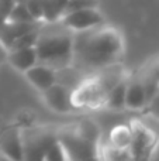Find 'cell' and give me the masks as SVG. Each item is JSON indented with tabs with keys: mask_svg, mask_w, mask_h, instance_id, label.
I'll return each mask as SVG.
<instances>
[{
	"mask_svg": "<svg viewBox=\"0 0 159 161\" xmlns=\"http://www.w3.org/2000/svg\"><path fill=\"white\" fill-rule=\"evenodd\" d=\"M25 6H27L28 11H30V14L34 17V20H37V21H44L42 20V6L41 3H39V0H25Z\"/></svg>",
	"mask_w": 159,
	"mask_h": 161,
	"instance_id": "603a6c76",
	"label": "cell"
},
{
	"mask_svg": "<svg viewBox=\"0 0 159 161\" xmlns=\"http://www.w3.org/2000/svg\"><path fill=\"white\" fill-rule=\"evenodd\" d=\"M42 93H44L45 102L48 103V106L55 112L69 113L78 108L73 102V92L56 82L51 85L48 89H45Z\"/></svg>",
	"mask_w": 159,
	"mask_h": 161,
	"instance_id": "8992f818",
	"label": "cell"
},
{
	"mask_svg": "<svg viewBox=\"0 0 159 161\" xmlns=\"http://www.w3.org/2000/svg\"><path fill=\"white\" fill-rule=\"evenodd\" d=\"M14 4L16 0H0V25L7 21V17Z\"/></svg>",
	"mask_w": 159,
	"mask_h": 161,
	"instance_id": "d4e9b609",
	"label": "cell"
},
{
	"mask_svg": "<svg viewBox=\"0 0 159 161\" xmlns=\"http://www.w3.org/2000/svg\"><path fill=\"white\" fill-rule=\"evenodd\" d=\"M24 74L27 79L41 92H44L45 89H48L51 85L55 83V71L52 68L47 67V65L35 64L30 69L25 71Z\"/></svg>",
	"mask_w": 159,
	"mask_h": 161,
	"instance_id": "8fae6325",
	"label": "cell"
},
{
	"mask_svg": "<svg viewBox=\"0 0 159 161\" xmlns=\"http://www.w3.org/2000/svg\"><path fill=\"white\" fill-rule=\"evenodd\" d=\"M58 129L52 126H34L20 130L23 143V160H44L48 150L55 143H58Z\"/></svg>",
	"mask_w": 159,
	"mask_h": 161,
	"instance_id": "3957f363",
	"label": "cell"
},
{
	"mask_svg": "<svg viewBox=\"0 0 159 161\" xmlns=\"http://www.w3.org/2000/svg\"><path fill=\"white\" fill-rule=\"evenodd\" d=\"M0 151L6 158L23 160L21 133L17 127H8L0 134Z\"/></svg>",
	"mask_w": 159,
	"mask_h": 161,
	"instance_id": "ba28073f",
	"label": "cell"
},
{
	"mask_svg": "<svg viewBox=\"0 0 159 161\" xmlns=\"http://www.w3.org/2000/svg\"><path fill=\"white\" fill-rule=\"evenodd\" d=\"M7 21L11 23H31V21H37L34 20V17L30 14L27 6L24 2H16V4L13 6L10 14L7 17Z\"/></svg>",
	"mask_w": 159,
	"mask_h": 161,
	"instance_id": "e0dca14e",
	"label": "cell"
},
{
	"mask_svg": "<svg viewBox=\"0 0 159 161\" xmlns=\"http://www.w3.org/2000/svg\"><path fill=\"white\" fill-rule=\"evenodd\" d=\"M130 142H131V130L126 126H117L111 133V144L114 147L120 148H128Z\"/></svg>",
	"mask_w": 159,
	"mask_h": 161,
	"instance_id": "ac0fdd59",
	"label": "cell"
},
{
	"mask_svg": "<svg viewBox=\"0 0 159 161\" xmlns=\"http://www.w3.org/2000/svg\"><path fill=\"white\" fill-rule=\"evenodd\" d=\"M73 31L61 20L44 21L38 28L35 42L37 64L52 68L54 71L72 62Z\"/></svg>",
	"mask_w": 159,
	"mask_h": 161,
	"instance_id": "7a4b0ae2",
	"label": "cell"
},
{
	"mask_svg": "<svg viewBox=\"0 0 159 161\" xmlns=\"http://www.w3.org/2000/svg\"><path fill=\"white\" fill-rule=\"evenodd\" d=\"M75 129L78 130V133L80 134V136L85 137V139L90 140V142H93V143L99 142V136H100L99 127L93 122H90V120H83V122L78 123Z\"/></svg>",
	"mask_w": 159,
	"mask_h": 161,
	"instance_id": "d6986e66",
	"label": "cell"
},
{
	"mask_svg": "<svg viewBox=\"0 0 159 161\" xmlns=\"http://www.w3.org/2000/svg\"><path fill=\"white\" fill-rule=\"evenodd\" d=\"M42 6V20L44 21H56L64 16L65 6L68 0H39Z\"/></svg>",
	"mask_w": 159,
	"mask_h": 161,
	"instance_id": "2e32d148",
	"label": "cell"
},
{
	"mask_svg": "<svg viewBox=\"0 0 159 161\" xmlns=\"http://www.w3.org/2000/svg\"><path fill=\"white\" fill-rule=\"evenodd\" d=\"M37 37H38V28H37V30L30 31V33L23 34V36H20L18 38H16L13 42H11V45L8 47V51L10 50H18V48L35 47Z\"/></svg>",
	"mask_w": 159,
	"mask_h": 161,
	"instance_id": "ffe728a7",
	"label": "cell"
},
{
	"mask_svg": "<svg viewBox=\"0 0 159 161\" xmlns=\"http://www.w3.org/2000/svg\"><path fill=\"white\" fill-rule=\"evenodd\" d=\"M7 53H8V50L2 44V41H0V65L7 59Z\"/></svg>",
	"mask_w": 159,
	"mask_h": 161,
	"instance_id": "484cf974",
	"label": "cell"
},
{
	"mask_svg": "<svg viewBox=\"0 0 159 161\" xmlns=\"http://www.w3.org/2000/svg\"><path fill=\"white\" fill-rule=\"evenodd\" d=\"M7 59L16 69L25 72L31 67L37 64V51L35 47L18 48V50H10L7 53Z\"/></svg>",
	"mask_w": 159,
	"mask_h": 161,
	"instance_id": "4fadbf2b",
	"label": "cell"
},
{
	"mask_svg": "<svg viewBox=\"0 0 159 161\" xmlns=\"http://www.w3.org/2000/svg\"><path fill=\"white\" fill-rule=\"evenodd\" d=\"M137 75L142 80L144 88H145V93H146V99L149 102L151 97L154 96V93L156 92V89L159 88V57L155 59H151Z\"/></svg>",
	"mask_w": 159,
	"mask_h": 161,
	"instance_id": "7c38bea8",
	"label": "cell"
},
{
	"mask_svg": "<svg viewBox=\"0 0 159 161\" xmlns=\"http://www.w3.org/2000/svg\"><path fill=\"white\" fill-rule=\"evenodd\" d=\"M145 110L148 112L149 114H152L154 117L159 119V88L156 89V92L154 93V96L151 97V100L146 103Z\"/></svg>",
	"mask_w": 159,
	"mask_h": 161,
	"instance_id": "cb8c5ba5",
	"label": "cell"
},
{
	"mask_svg": "<svg viewBox=\"0 0 159 161\" xmlns=\"http://www.w3.org/2000/svg\"><path fill=\"white\" fill-rule=\"evenodd\" d=\"M155 136L145 126L137 125L131 129V142H130V153L132 158H146L149 151L154 150Z\"/></svg>",
	"mask_w": 159,
	"mask_h": 161,
	"instance_id": "52a82bcc",
	"label": "cell"
},
{
	"mask_svg": "<svg viewBox=\"0 0 159 161\" xmlns=\"http://www.w3.org/2000/svg\"><path fill=\"white\" fill-rule=\"evenodd\" d=\"M58 142L64 147L66 158L69 160L97 158V143H93L80 136L73 126L58 129Z\"/></svg>",
	"mask_w": 159,
	"mask_h": 161,
	"instance_id": "277c9868",
	"label": "cell"
},
{
	"mask_svg": "<svg viewBox=\"0 0 159 161\" xmlns=\"http://www.w3.org/2000/svg\"><path fill=\"white\" fill-rule=\"evenodd\" d=\"M44 21H31V23H11L6 21L0 25V41L8 50L11 42L20 36L25 33H30L33 30L39 28V25Z\"/></svg>",
	"mask_w": 159,
	"mask_h": 161,
	"instance_id": "9c48e42d",
	"label": "cell"
},
{
	"mask_svg": "<svg viewBox=\"0 0 159 161\" xmlns=\"http://www.w3.org/2000/svg\"><path fill=\"white\" fill-rule=\"evenodd\" d=\"M85 79H86V76H85L78 68L73 67L72 64L55 71V82L65 86V88L70 89L72 92L76 91V89L83 83Z\"/></svg>",
	"mask_w": 159,
	"mask_h": 161,
	"instance_id": "5bb4252c",
	"label": "cell"
},
{
	"mask_svg": "<svg viewBox=\"0 0 159 161\" xmlns=\"http://www.w3.org/2000/svg\"><path fill=\"white\" fill-rule=\"evenodd\" d=\"M146 93L141 78L134 75L128 78L127 82V93H126V108L130 109H144L146 106Z\"/></svg>",
	"mask_w": 159,
	"mask_h": 161,
	"instance_id": "30bf717a",
	"label": "cell"
},
{
	"mask_svg": "<svg viewBox=\"0 0 159 161\" xmlns=\"http://www.w3.org/2000/svg\"><path fill=\"white\" fill-rule=\"evenodd\" d=\"M127 82H128V76L124 78L123 80H120V82H118L117 85L107 93L106 99H104V103H106L110 109H123V108H126Z\"/></svg>",
	"mask_w": 159,
	"mask_h": 161,
	"instance_id": "9a60e30c",
	"label": "cell"
},
{
	"mask_svg": "<svg viewBox=\"0 0 159 161\" xmlns=\"http://www.w3.org/2000/svg\"><path fill=\"white\" fill-rule=\"evenodd\" d=\"M16 2H25V0H16Z\"/></svg>",
	"mask_w": 159,
	"mask_h": 161,
	"instance_id": "4316f807",
	"label": "cell"
},
{
	"mask_svg": "<svg viewBox=\"0 0 159 161\" xmlns=\"http://www.w3.org/2000/svg\"><path fill=\"white\" fill-rule=\"evenodd\" d=\"M61 21L72 31H82L101 24V23H104V19L96 10V7H89L65 14V16H62Z\"/></svg>",
	"mask_w": 159,
	"mask_h": 161,
	"instance_id": "5b68a950",
	"label": "cell"
},
{
	"mask_svg": "<svg viewBox=\"0 0 159 161\" xmlns=\"http://www.w3.org/2000/svg\"><path fill=\"white\" fill-rule=\"evenodd\" d=\"M97 6V0H68L66 6H65L64 16L68 13H72L76 10H82V8H89L96 7Z\"/></svg>",
	"mask_w": 159,
	"mask_h": 161,
	"instance_id": "44dd1931",
	"label": "cell"
},
{
	"mask_svg": "<svg viewBox=\"0 0 159 161\" xmlns=\"http://www.w3.org/2000/svg\"><path fill=\"white\" fill-rule=\"evenodd\" d=\"M123 53L124 41L121 34L104 23L82 31H73L70 64L86 78L118 62Z\"/></svg>",
	"mask_w": 159,
	"mask_h": 161,
	"instance_id": "6da1fadb",
	"label": "cell"
},
{
	"mask_svg": "<svg viewBox=\"0 0 159 161\" xmlns=\"http://www.w3.org/2000/svg\"><path fill=\"white\" fill-rule=\"evenodd\" d=\"M48 161H62V160H66V154H65L64 147L61 146V143H55L52 147L48 150V153L45 154V158Z\"/></svg>",
	"mask_w": 159,
	"mask_h": 161,
	"instance_id": "7402d4cb",
	"label": "cell"
}]
</instances>
